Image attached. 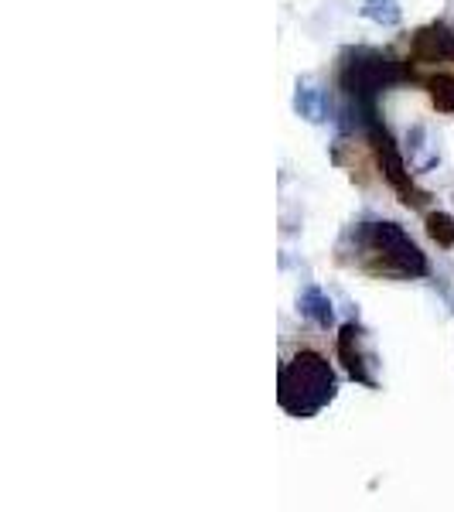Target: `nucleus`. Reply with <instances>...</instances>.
<instances>
[{
    "label": "nucleus",
    "instance_id": "obj_1",
    "mask_svg": "<svg viewBox=\"0 0 454 512\" xmlns=\"http://www.w3.org/2000/svg\"><path fill=\"white\" fill-rule=\"evenodd\" d=\"M338 379L328 359L315 349H301L280 366L277 400L291 417H315L335 400Z\"/></svg>",
    "mask_w": 454,
    "mask_h": 512
},
{
    "label": "nucleus",
    "instance_id": "obj_2",
    "mask_svg": "<svg viewBox=\"0 0 454 512\" xmlns=\"http://www.w3.org/2000/svg\"><path fill=\"white\" fill-rule=\"evenodd\" d=\"M359 267L373 277H427V256L403 233L396 222H362L359 233Z\"/></svg>",
    "mask_w": 454,
    "mask_h": 512
},
{
    "label": "nucleus",
    "instance_id": "obj_3",
    "mask_svg": "<svg viewBox=\"0 0 454 512\" xmlns=\"http://www.w3.org/2000/svg\"><path fill=\"white\" fill-rule=\"evenodd\" d=\"M400 79H407V72L383 52H356L342 65V76H338L345 93L356 96V103L366 106V113H373V99L379 89L393 86Z\"/></svg>",
    "mask_w": 454,
    "mask_h": 512
},
{
    "label": "nucleus",
    "instance_id": "obj_4",
    "mask_svg": "<svg viewBox=\"0 0 454 512\" xmlns=\"http://www.w3.org/2000/svg\"><path fill=\"white\" fill-rule=\"evenodd\" d=\"M366 120H369V144H373V154H376V161H379V171H383V178L390 181V188H393L396 195H400V202L407 205V209H420V205L427 202V192H420V188L414 185L407 164H403L400 151H396L393 137L376 123V113H369Z\"/></svg>",
    "mask_w": 454,
    "mask_h": 512
},
{
    "label": "nucleus",
    "instance_id": "obj_5",
    "mask_svg": "<svg viewBox=\"0 0 454 512\" xmlns=\"http://www.w3.org/2000/svg\"><path fill=\"white\" fill-rule=\"evenodd\" d=\"M417 65H444L454 62V28L448 24H431V28H420L414 41H410V59Z\"/></svg>",
    "mask_w": 454,
    "mask_h": 512
},
{
    "label": "nucleus",
    "instance_id": "obj_6",
    "mask_svg": "<svg viewBox=\"0 0 454 512\" xmlns=\"http://www.w3.org/2000/svg\"><path fill=\"white\" fill-rule=\"evenodd\" d=\"M359 338L362 332L356 325H342V332H338V359H342L345 373L356 379V383L373 386V376H369V369H366V355L359 349Z\"/></svg>",
    "mask_w": 454,
    "mask_h": 512
},
{
    "label": "nucleus",
    "instance_id": "obj_7",
    "mask_svg": "<svg viewBox=\"0 0 454 512\" xmlns=\"http://www.w3.org/2000/svg\"><path fill=\"white\" fill-rule=\"evenodd\" d=\"M301 311L308 318H315L321 328H328V321H332V301H328L318 287H308V291L301 294Z\"/></svg>",
    "mask_w": 454,
    "mask_h": 512
},
{
    "label": "nucleus",
    "instance_id": "obj_8",
    "mask_svg": "<svg viewBox=\"0 0 454 512\" xmlns=\"http://www.w3.org/2000/svg\"><path fill=\"white\" fill-rule=\"evenodd\" d=\"M424 226H427V236H431L441 250H451L454 246V216H448V212H431Z\"/></svg>",
    "mask_w": 454,
    "mask_h": 512
},
{
    "label": "nucleus",
    "instance_id": "obj_9",
    "mask_svg": "<svg viewBox=\"0 0 454 512\" xmlns=\"http://www.w3.org/2000/svg\"><path fill=\"white\" fill-rule=\"evenodd\" d=\"M427 89H431V99L441 113H454V76H434L427 79Z\"/></svg>",
    "mask_w": 454,
    "mask_h": 512
},
{
    "label": "nucleus",
    "instance_id": "obj_10",
    "mask_svg": "<svg viewBox=\"0 0 454 512\" xmlns=\"http://www.w3.org/2000/svg\"><path fill=\"white\" fill-rule=\"evenodd\" d=\"M297 110H301L308 120H325V103H321V93H318V89H308V86H304L301 93H297Z\"/></svg>",
    "mask_w": 454,
    "mask_h": 512
}]
</instances>
